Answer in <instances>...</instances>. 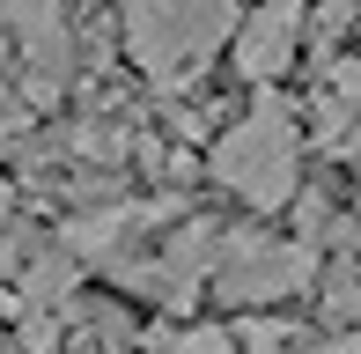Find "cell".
<instances>
[{"mask_svg":"<svg viewBox=\"0 0 361 354\" xmlns=\"http://www.w3.org/2000/svg\"><path fill=\"white\" fill-rule=\"evenodd\" d=\"M221 37H228L221 0H133L126 8V44L140 52L147 74L200 67V52H214Z\"/></svg>","mask_w":361,"mask_h":354,"instance_id":"6da1fadb","label":"cell"},{"mask_svg":"<svg viewBox=\"0 0 361 354\" xmlns=\"http://www.w3.org/2000/svg\"><path fill=\"white\" fill-rule=\"evenodd\" d=\"M214 170L243 192V200H258V207L288 200V177H295V126L281 118V111H258V118H243L236 133L214 148Z\"/></svg>","mask_w":361,"mask_h":354,"instance_id":"7a4b0ae2","label":"cell"},{"mask_svg":"<svg viewBox=\"0 0 361 354\" xmlns=\"http://www.w3.org/2000/svg\"><path fill=\"white\" fill-rule=\"evenodd\" d=\"M295 23H302V0H273V8H258L251 23L236 30V67L243 74H281L288 52H295Z\"/></svg>","mask_w":361,"mask_h":354,"instance_id":"3957f363","label":"cell"}]
</instances>
